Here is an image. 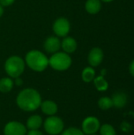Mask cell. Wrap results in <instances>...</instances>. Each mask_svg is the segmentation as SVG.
I'll use <instances>...</instances> for the list:
<instances>
[{
	"label": "cell",
	"instance_id": "cell-1",
	"mask_svg": "<svg viewBox=\"0 0 134 135\" xmlns=\"http://www.w3.org/2000/svg\"><path fill=\"white\" fill-rule=\"evenodd\" d=\"M17 104L18 107L24 111H35L41 104V97L36 90L33 89H25L18 94Z\"/></svg>",
	"mask_w": 134,
	"mask_h": 135
},
{
	"label": "cell",
	"instance_id": "cell-2",
	"mask_svg": "<svg viewBox=\"0 0 134 135\" xmlns=\"http://www.w3.org/2000/svg\"><path fill=\"white\" fill-rule=\"evenodd\" d=\"M25 60L28 67L37 72L43 71L49 65V59L47 56L37 50H32L28 52Z\"/></svg>",
	"mask_w": 134,
	"mask_h": 135
},
{
	"label": "cell",
	"instance_id": "cell-3",
	"mask_svg": "<svg viewBox=\"0 0 134 135\" xmlns=\"http://www.w3.org/2000/svg\"><path fill=\"white\" fill-rule=\"evenodd\" d=\"M5 70L9 76L14 78H19L24 72V62L19 56H11L5 62Z\"/></svg>",
	"mask_w": 134,
	"mask_h": 135
},
{
	"label": "cell",
	"instance_id": "cell-4",
	"mask_svg": "<svg viewBox=\"0 0 134 135\" xmlns=\"http://www.w3.org/2000/svg\"><path fill=\"white\" fill-rule=\"evenodd\" d=\"M72 63L70 56L66 52H56L49 59V65L56 70H67Z\"/></svg>",
	"mask_w": 134,
	"mask_h": 135
},
{
	"label": "cell",
	"instance_id": "cell-5",
	"mask_svg": "<svg viewBox=\"0 0 134 135\" xmlns=\"http://www.w3.org/2000/svg\"><path fill=\"white\" fill-rule=\"evenodd\" d=\"M64 123L62 120L57 116L49 117L44 123V129L49 134H58L62 131Z\"/></svg>",
	"mask_w": 134,
	"mask_h": 135
},
{
	"label": "cell",
	"instance_id": "cell-6",
	"mask_svg": "<svg viewBox=\"0 0 134 135\" xmlns=\"http://www.w3.org/2000/svg\"><path fill=\"white\" fill-rule=\"evenodd\" d=\"M100 128V123L97 118L94 116L87 117L82 123L83 133L86 134H94Z\"/></svg>",
	"mask_w": 134,
	"mask_h": 135
},
{
	"label": "cell",
	"instance_id": "cell-7",
	"mask_svg": "<svg viewBox=\"0 0 134 135\" xmlns=\"http://www.w3.org/2000/svg\"><path fill=\"white\" fill-rule=\"evenodd\" d=\"M53 30L58 36H66L70 30V21L65 17L57 19L53 25Z\"/></svg>",
	"mask_w": 134,
	"mask_h": 135
},
{
	"label": "cell",
	"instance_id": "cell-8",
	"mask_svg": "<svg viewBox=\"0 0 134 135\" xmlns=\"http://www.w3.org/2000/svg\"><path fill=\"white\" fill-rule=\"evenodd\" d=\"M5 135H25L26 128L19 122H9L4 128Z\"/></svg>",
	"mask_w": 134,
	"mask_h": 135
},
{
	"label": "cell",
	"instance_id": "cell-9",
	"mask_svg": "<svg viewBox=\"0 0 134 135\" xmlns=\"http://www.w3.org/2000/svg\"><path fill=\"white\" fill-rule=\"evenodd\" d=\"M103 59V52L100 47L92 48L88 54V62L92 66H99Z\"/></svg>",
	"mask_w": 134,
	"mask_h": 135
},
{
	"label": "cell",
	"instance_id": "cell-10",
	"mask_svg": "<svg viewBox=\"0 0 134 135\" xmlns=\"http://www.w3.org/2000/svg\"><path fill=\"white\" fill-rule=\"evenodd\" d=\"M61 47V42L58 37L50 36L44 42V48L49 53H56Z\"/></svg>",
	"mask_w": 134,
	"mask_h": 135
},
{
	"label": "cell",
	"instance_id": "cell-11",
	"mask_svg": "<svg viewBox=\"0 0 134 135\" xmlns=\"http://www.w3.org/2000/svg\"><path fill=\"white\" fill-rule=\"evenodd\" d=\"M61 47H62L64 52L69 54V53H73L76 51L77 47V41L73 37L69 36L63 39L62 42L61 43Z\"/></svg>",
	"mask_w": 134,
	"mask_h": 135
},
{
	"label": "cell",
	"instance_id": "cell-12",
	"mask_svg": "<svg viewBox=\"0 0 134 135\" xmlns=\"http://www.w3.org/2000/svg\"><path fill=\"white\" fill-rule=\"evenodd\" d=\"M113 106L117 108H122L127 103V96L124 93H116L113 95L112 98Z\"/></svg>",
	"mask_w": 134,
	"mask_h": 135
},
{
	"label": "cell",
	"instance_id": "cell-13",
	"mask_svg": "<svg viewBox=\"0 0 134 135\" xmlns=\"http://www.w3.org/2000/svg\"><path fill=\"white\" fill-rule=\"evenodd\" d=\"M85 9L90 14H96L101 9L100 0H87L85 3Z\"/></svg>",
	"mask_w": 134,
	"mask_h": 135
},
{
	"label": "cell",
	"instance_id": "cell-14",
	"mask_svg": "<svg viewBox=\"0 0 134 135\" xmlns=\"http://www.w3.org/2000/svg\"><path fill=\"white\" fill-rule=\"evenodd\" d=\"M40 106H41V109L43 112L48 115H52L55 114L58 111L57 104L54 102L51 101V100H46L41 103Z\"/></svg>",
	"mask_w": 134,
	"mask_h": 135
},
{
	"label": "cell",
	"instance_id": "cell-15",
	"mask_svg": "<svg viewBox=\"0 0 134 135\" xmlns=\"http://www.w3.org/2000/svg\"><path fill=\"white\" fill-rule=\"evenodd\" d=\"M42 122L39 115H32L27 121V127L30 130H37L40 127Z\"/></svg>",
	"mask_w": 134,
	"mask_h": 135
},
{
	"label": "cell",
	"instance_id": "cell-16",
	"mask_svg": "<svg viewBox=\"0 0 134 135\" xmlns=\"http://www.w3.org/2000/svg\"><path fill=\"white\" fill-rule=\"evenodd\" d=\"M13 85V81L9 78H4L0 80V92L8 93L9 92Z\"/></svg>",
	"mask_w": 134,
	"mask_h": 135
},
{
	"label": "cell",
	"instance_id": "cell-17",
	"mask_svg": "<svg viewBox=\"0 0 134 135\" xmlns=\"http://www.w3.org/2000/svg\"><path fill=\"white\" fill-rule=\"evenodd\" d=\"M95 74H96V73H95V70H94L93 68H92V67H86L82 71L81 77H82V79H83L84 81L90 82L92 80H94Z\"/></svg>",
	"mask_w": 134,
	"mask_h": 135
},
{
	"label": "cell",
	"instance_id": "cell-18",
	"mask_svg": "<svg viewBox=\"0 0 134 135\" xmlns=\"http://www.w3.org/2000/svg\"><path fill=\"white\" fill-rule=\"evenodd\" d=\"M94 84L99 91H106L108 89V83L103 76H99L94 78Z\"/></svg>",
	"mask_w": 134,
	"mask_h": 135
},
{
	"label": "cell",
	"instance_id": "cell-19",
	"mask_svg": "<svg viewBox=\"0 0 134 135\" xmlns=\"http://www.w3.org/2000/svg\"><path fill=\"white\" fill-rule=\"evenodd\" d=\"M98 105H99L100 109L106 111V110H108L113 107V102H112L111 98H110L108 97H103L99 100Z\"/></svg>",
	"mask_w": 134,
	"mask_h": 135
},
{
	"label": "cell",
	"instance_id": "cell-20",
	"mask_svg": "<svg viewBox=\"0 0 134 135\" xmlns=\"http://www.w3.org/2000/svg\"><path fill=\"white\" fill-rule=\"evenodd\" d=\"M100 129L101 135H116L115 128L110 124H104Z\"/></svg>",
	"mask_w": 134,
	"mask_h": 135
},
{
	"label": "cell",
	"instance_id": "cell-21",
	"mask_svg": "<svg viewBox=\"0 0 134 135\" xmlns=\"http://www.w3.org/2000/svg\"><path fill=\"white\" fill-rule=\"evenodd\" d=\"M62 135H85L83 131L77 129V128H74V127H71L69 128L67 130H66Z\"/></svg>",
	"mask_w": 134,
	"mask_h": 135
},
{
	"label": "cell",
	"instance_id": "cell-22",
	"mask_svg": "<svg viewBox=\"0 0 134 135\" xmlns=\"http://www.w3.org/2000/svg\"><path fill=\"white\" fill-rule=\"evenodd\" d=\"M15 0H0V5L2 6H9L14 2Z\"/></svg>",
	"mask_w": 134,
	"mask_h": 135
},
{
	"label": "cell",
	"instance_id": "cell-23",
	"mask_svg": "<svg viewBox=\"0 0 134 135\" xmlns=\"http://www.w3.org/2000/svg\"><path fill=\"white\" fill-rule=\"evenodd\" d=\"M28 135H43L42 132L37 131V130H30V131L28 133Z\"/></svg>",
	"mask_w": 134,
	"mask_h": 135
},
{
	"label": "cell",
	"instance_id": "cell-24",
	"mask_svg": "<svg viewBox=\"0 0 134 135\" xmlns=\"http://www.w3.org/2000/svg\"><path fill=\"white\" fill-rule=\"evenodd\" d=\"M129 70H130V73L132 76L134 77V60L131 62V63L130 64V67H129Z\"/></svg>",
	"mask_w": 134,
	"mask_h": 135
},
{
	"label": "cell",
	"instance_id": "cell-25",
	"mask_svg": "<svg viewBox=\"0 0 134 135\" xmlns=\"http://www.w3.org/2000/svg\"><path fill=\"white\" fill-rule=\"evenodd\" d=\"M17 78L16 79V81H15L16 85H22V80L21 78Z\"/></svg>",
	"mask_w": 134,
	"mask_h": 135
},
{
	"label": "cell",
	"instance_id": "cell-26",
	"mask_svg": "<svg viewBox=\"0 0 134 135\" xmlns=\"http://www.w3.org/2000/svg\"><path fill=\"white\" fill-rule=\"evenodd\" d=\"M3 13H4V9H3V7L0 5V17L2 16V14H3Z\"/></svg>",
	"mask_w": 134,
	"mask_h": 135
},
{
	"label": "cell",
	"instance_id": "cell-27",
	"mask_svg": "<svg viewBox=\"0 0 134 135\" xmlns=\"http://www.w3.org/2000/svg\"><path fill=\"white\" fill-rule=\"evenodd\" d=\"M101 1H103V2H112V1H114V0H101Z\"/></svg>",
	"mask_w": 134,
	"mask_h": 135
},
{
	"label": "cell",
	"instance_id": "cell-28",
	"mask_svg": "<svg viewBox=\"0 0 134 135\" xmlns=\"http://www.w3.org/2000/svg\"><path fill=\"white\" fill-rule=\"evenodd\" d=\"M90 135H95V134H90Z\"/></svg>",
	"mask_w": 134,
	"mask_h": 135
}]
</instances>
